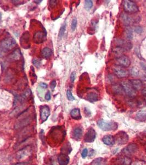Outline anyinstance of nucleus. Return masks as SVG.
<instances>
[{"label":"nucleus","mask_w":146,"mask_h":165,"mask_svg":"<svg viewBox=\"0 0 146 165\" xmlns=\"http://www.w3.org/2000/svg\"><path fill=\"white\" fill-rule=\"evenodd\" d=\"M66 137V130L63 127H54L50 130L48 139L50 142L55 145L62 143Z\"/></svg>","instance_id":"f257e3e1"},{"label":"nucleus","mask_w":146,"mask_h":165,"mask_svg":"<svg viewBox=\"0 0 146 165\" xmlns=\"http://www.w3.org/2000/svg\"><path fill=\"white\" fill-rule=\"evenodd\" d=\"M97 125L100 129L103 131H114L118 128V124L115 122H107L103 119H100L97 122Z\"/></svg>","instance_id":"f03ea898"},{"label":"nucleus","mask_w":146,"mask_h":165,"mask_svg":"<svg viewBox=\"0 0 146 165\" xmlns=\"http://www.w3.org/2000/svg\"><path fill=\"white\" fill-rule=\"evenodd\" d=\"M16 41L13 38H7L2 40L0 44L1 49L3 51H9L16 46Z\"/></svg>","instance_id":"7ed1b4c3"},{"label":"nucleus","mask_w":146,"mask_h":165,"mask_svg":"<svg viewBox=\"0 0 146 165\" xmlns=\"http://www.w3.org/2000/svg\"><path fill=\"white\" fill-rule=\"evenodd\" d=\"M124 11L129 13H135L139 11L137 4L132 1L125 0L123 2Z\"/></svg>","instance_id":"20e7f679"},{"label":"nucleus","mask_w":146,"mask_h":165,"mask_svg":"<svg viewBox=\"0 0 146 165\" xmlns=\"http://www.w3.org/2000/svg\"><path fill=\"white\" fill-rule=\"evenodd\" d=\"M121 85L124 89V93L126 94L128 96L134 97L137 94V91L133 88L129 81L122 82Z\"/></svg>","instance_id":"39448f33"},{"label":"nucleus","mask_w":146,"mask_h":165,"mask_svg":"<svg viewBox=\"0 0 146 165\" xmlns=\"http://www.w3.org/2000/svg\"><path fill=\"white\" fill-rule=\"evenodd\" d=\"M113 73L118 78H126L129 75V72L120 66H116L113 68Z\"/></svg>","instance_id":"423d86ee"},{"label":"nucleus","mask_w":146,"mask_h":165,"mask_svg":"<svg viewBox=\"0 0 146 165\" xmlns=\"http://www.w3.org/2000/svg\"><path fill=\"white\" fill-rule=\"evenodd\" d=\"M114 139L115 141L117 144L120 145H124L129 141V137L125 132L120 131L116 135Z\"/></svg>","instance_id":"0eeeda50"},{"label":"nucleus","mask_w":146,"mask_h":165,"mask_svg":"<svg viewBox=\"0 0 146 165\" xmlns=\"http://www.w3.org/2000/svg\"><path fill=\"white\" fill-rule=\"evenodd\" d=\"M31 152V148L30 146H27L24 148H22L20 151L17 152L16 157L18 160H23L25 157L29 156Z\"/></svg>","instance_id":"6e6552de"},{"label":"nucleus","mask_w":146,"mask_h":165,"mask_svg":"<svg viewBox=\"0 0 146 165\" xmlns=\"http://www.w3.org/2000/svg\"><path fill=\"white\" fill-rule=\"evenodd\" d=\"M96 137V133L94 129L92 128H90L85 135L84 141L86 143H93L95 140Z\"/></svg>","instance_id":"1a4fd4ad"},{"label":"nucleus","mask_w":146,"mask_h":165,"mask_svg":"<svg viewBox=\"0 0 146 165\" xmlns=\"http://www.w3.org/2000/svg\"><path fill=\"white\" fill-rule=\"evenodd\" d=\"M117 62L119 65L123 68L129 67L131 64V61L130 58L126 55H123L117 58Z\"/></svg>","instance_id":"9d476101"},{"label":"nucleus","mask_w":146,"mask_h":165,"mask_svg":"<svg viewBox=\"0 0 146 165\" xmlns=\"http://www.w3.org/2000/svg\"><path fill=\"white\" fill-rule=\"evenodd\" d=\"M46 38V33L40 31L36 32L34 35V41L36 44H41Z\"/></svg>","instance_id":"9b49d317"},{"label":"nucleus","mask_w":146,"mask_h":165,"mask_svg":"<svg viewBox=\"0 0 146 165\" xmlns=\"http://www.w3.org/2000/svg\"><path fill=\"white\" fill-rule=\"evenodd\" d=\"M50 108L47 106H42L40 107V117L42 121L45 122L50 116Z\"/></svg>","instance_id":"f8f14e48"},{"label":"nucleus","mask_w":146,"mask_h":165,"mask_svg":"<svg viewBox=\"0 0 146 165\" xmlns=\"http://www.w3.org/2000/svg\"><path fill=\"white\" fill-rule=\"evenodd\" d=\"M29 39H30V34L28 31L25 32L23 34L22 36L20 38V44L25 49H28L30 46L29 44Z\"/></svg>","instance_id":"ddd939ff"},{"label":"nucleus","mask_w":146,"mask_h":165,"mask_svg":"<svg viewBox=\"0 0 146 165\" xmlns=\"http://www.w3.org/2000/svg\"><path fill=\"white\" fill-rule=\"evenodd\" d=\"M137 150V146L134 144H130L123 150V152L126 155H130L135 153Z\"/></svg>","instance_id":"4468645a"},{"label":"nucleus","mask_w":146,"mask_h":165,"mask_svg":"<svg viewBox=\"0 0 146 165\" xmlns=\"http://www.w3.org/2000/svg\"><path fill=\"white\" fill-rule=\"evenodd\" d=\"M116 42L118 44L117 46L122 47L126 50H130L132 48V44L129 41H126L122 39H118L116 40Z\"/></svg>","instance_id":"2eb2a0df"},{"label":"nucleus","mask_w":146,"mask_h":165,"mask_svg":"<svg viewBox=\"0 0 146 165\" xmlns=\"http://www.w3.org/2000/svg\"><path fill=\"white\" fill-rule=\"evenodd\" d=\"M83 129L80 127H76L73 133V137L77 140H80L83 137Z\"/></svg>","instance_id":"dca6fc26"},{"label":"nucleus","mask_w":146,"mask_h":165,"mask_svg":"<svg viewBox=\"0 0 146 165\" xmlns=\"http://www.w3.org/2000/svg\"><path fill=\"white\" fill-rule=\"evenodd\" d=\"M131 85L136 91L141 90L143 86V83L140 79H131L129 81Z\"/></svg>","instance_id":"f3484780"},{"label":"nucleus","mask_w":146,"mask_h":165,"mask_svg":"<svg viewBox=\"0 0 146 165\" xmlns=\"http://www.w3.org/2000/svg\"><path fill=\"white\" fill-rule=\"evenodd\" d=\"M70 159L68 155L61 154L58 157V162L59 165H67L69 163Z\"/></svg>","instance_id":"a211bd4d"},{"label":"nucleus","mask_w":146,"mask_h":165,"mask_svg":"<svg viewBox=\"0 0 146 165\" xmlns=\"http://www.w3.org/2000/svg\"><path fill=\"white\" fill-rule=\"evenodd\" d=\"M102 141L107 145H112L116 143L115 139L112 135H106L102 138Z\"/></svg>","instance_id":"6ab92c4d"},{"label":"nucleus","mask_w":146,"mask_h":165,"mask_svg":"<svg viewBox=\"0 0 146 165\" xmlns=\"http://www.w3.org/2000/svg\"><path fill=\"white\" fill-rule=\"evenodd\" d=\"M21 57H22V53L20 52V50L17 49L9 55V60L11 61L19 60Z\"/></svg>","instance_id":"aec40b11"},{"label":"nucleus","mask_w":146,"mask_h":165,"mask_svg":"<svg viewBox=\"0 0 146 165\" xmlns=\"http://www.w3.org/2000/svg\"><path fill=\"white\" fill-rule=\"evenodd\" d=\"M126 51V50L122 47L116 46L113 49L112 52L114 56H116V57L118 58L121 56L124 55V53Z\"/></svg>","instance_id":"412c9836"},{"label":"nucleus","mask_w":146,"mask_h":165,"mask_svg":"<svg viewBox=\"0 0 146 165\" xmlns=\"http://www.w3.org/2000/svg\"><path fill=\"white\" fill-rule=\"evenodd\" d=\"M120 18H121V21L124 23V24L126 26H129L133 22L131 17L128 14L124 13L121 14Z\"/></svg>","instance_id":"4be33fe9"},{"label":"nucleus","mask_w":146,"mask_h":165,"mask_svg":"<svg viewBox=\"0 0 146 165\" xmlns=\"http://www.w3.org/2000/svg\"><path fill=\"white\" fill-rule=\"evenodd\" d=\"M72 150V146L69 142L64 144L61 150L62 154H66V155L70 154Z\"/></svg>","instance_id":"5701e85b"},{"label":"nucleus","mask_w":146,"mask_h":165,"mask_svg":"<svg viewBox=\"0 0 146 165\" xmlns=\"http://www.w3.org/2000/svg\"><path fill=\"white\" fill-rule=\"evenodd\" d=\"M137 120L143 122L146 120V110H141L139 111L136 115Z\"/></svg>","instance_id":"b1692460"},{"label":"nucleus","mask_w":146,"mask_h":165,"mask_svg":"<svg viewBox=\"0 0 146 165\" xmlns=\"http://www.w3.org/2000/svg\"><path fill=\"white\" fill-rule=\"evenodd\" d=\"M107 160L102 157H98L94 160L90 165H107Z\"/></svg>","instance_id":"393cba45"},{"label":"nucleus","mask_w":146,"mask_h":165,"mask_svg":"<svg viewBox=\"0 0 146 165\" xmlns=\"http://www.w3.org/2000/svg\"><path fill=\"white\" fill-rule=\"evenodd\" d=\"M70 115L71 117L74 119H80L81 118V113H80V109L79 108H74L70 112Z\"/></svg>","instance_id":"a878e982"},{"label":"nucleus","mask_w":146,"mask_h":165,"mask_svg":"<svg viewBox=\"0 0 146 165\" xmlns=\"http://www.w3.org/2000/svg\"><path fill=\"white\" fill-rule=\"evenodd\" d=\"M112 90L113 93L116 95H121L124 93V89L122 86L118 84L113 85L112 86Z\"/></svg>","instance_id":"bb28decb"},{"label":"nucleus","mask_w":146,"mask_h":165,"mask_svg":"<svg viewBox=\"0 0 146 165\" xmlns=\"http://www.w3.org/2000/svg\"><path fill=\"white\" fill-rule=\"evenodd\" d=\"M42 56L45 58H48L50 57L52 55V50L50 49L48 47H45L44 49L42 50L41 52Z\"/></svg>","instance_id":"cd10ccee"},{"label":"nucleus","mask_w":146,"mask_h":165,"mask_svg":"<svg viewBox=\"0 0 146 165\" xmlns=\"http://www.w3.org/2000/svg\"><path fill=\"white\" fill-rule=\"evenodd\" d=\"M87 98L88 101L91 102L97 101L98 99V95L94 92H91L88 94L87 96Z\"/></svg>","instance_id":"c85d7f7f"},{"label":"nucleus","mask_w":146,"mask_h":165,"mask_svg":"<svg viewBox=\"0 0 146 165\" xmlns=\"http://www.w3.org/2000/svg\"><path fill=\"white\" fill-rule=\"evenodd\" d=\"M120 165H130L131 163V160L129 157H124L119 160Z\"/></svg>","instance_id":"c756f323"},{"label":"nucleus","mask_w":146,"mask_h":165,"mask_svg":"<svg viewBox=\"0 0 146 165\" xmlns=\"http://www.w3.org/2000/svg\"><path fill=\"white\" fill-rule=\"evenodd\" d=\"M125 34H126V37L129 40H131L133 38V32L132 30L130 28L127 27L125 29Z\"/></svg>","instance_id":"7c9ffc66"},{"label":"nucleus","mask_w":146,"mask_h":165,"mask_svg":"<svg viewBox=\"0 0 146 165\" xmlns=\"http://www.w3.org/2000/svg\"><path fill=\"white\" fill-rule=\"evenodd\" d=\"M93 6V2L90 0H86L85 1V8L87 11L91 9Z\"/></svg>","instance_id":"2f4dec72"},{"label":"nucleus","mask_w":146,"mask_h":165,"mask_svg":"<svg viewBox=\"0 0 146 165\" xmlns=\"http://www.w3.org/2000/svg\"><path fill=\"white\" fill-rule=\"evenodd\" d=\"M66 29V24H64L62 27H61L60 30H59V38H62L63 36L64 33H65V31Z\"/></svg>","instance_id":"473e14b6"},{"label":"nucleus","mask_w":146,"mask_h":165,"mask_svg":"<svg viewBox=\"0 0 146 165\" xmlns=\"http://www.w3.org/2000/svg\"><path fill=\"white\" fill-rule=\"evenodd\" d=\"M33 63L34 65L39 68L40 67L42 64V60L40 59H37V58H35L33 60Z\"/></svg>","instance_id":"72a5a7b5"},{"label":"nucleus","mask_w":146,"mask_h":165,"mask_svg":"<svg viewBox=\"0 0 146 165\" xmlns=\"http://www.w3.org/2000/svg\"><path fill=\"white\" fill-rule=\"evenodd\" d=\"M130 74H131L133 76H137L139 74V71H138V69L135 67L132 68L130 70Z\"/></svg>","instance_id":"f704fd0d"},{"label":"nucleus","mask_w":146,"mask_h":165,"mask_svg":"<svg viewBox=\"0 0 146 165\" xmlns=\"http://www.w3.org/2000/svg\"><path fill=\"white\" fill-rule=\"evenodd\" d=\"M66 96H67V97H68V99L69 100H70V101H74V100H75L74 97L73 95L72 91L70 90H68L67 91V92H66Z\"/></svg>","instance_id":"c9c22d12"},{"label":"nucleus","mask_w":146,"mask_h":165,"mask_svg":"<svg viewBox=\"0 0 146 165\" xmlns=\"http://www.w3.org/2000/svg\"><path fill=\"white\" fill-rule=\"evenodd\" d=\"M77 19L76 18H74L72 22V26H71L72 30L73 31H74L77 28Z\"/></svg>","instance_id":"e433bc0d"},{"label":"nucleus","mask_w":146,"mask_h":165,"mask_svg":"<svg viewBox=\"0 0 146 165\" xmlns=\"http://www.w3.org/2000/svg\"><path fill=\"white\" fill-rule=\"evenodd\" d=\"M87 155H88V150L87 148H84L81 152V156L83 157V158L85 159L87 157Z\"/></svg>","instance_id":"4c0bfd02"},{"label":"nucleus","mask_w":146,"mask_h":165,"mask_svg":"<svg viewBox=\"0 0 146 165\" xmlns=\"http://www.w3.org/2000/svg\"><path fill=\"white\" fill-rule=\"evenodd\" d=\"M135 31L137 34H141V33H142L143 29L140 26H137V27H136L135 28Z\"/></svg>","instance_id":"58836bf2"},{"label":"nucleus","mask_w":146,"mask_h":165,"mask_svg":"<svg viewBox=\"0 0 146 165\" xmlns=\"http://www.w3.org/2000/svg\"><path fill=\"white\" fill-rule=\"evenodd\" d=\"M56 84H57V83H56L55 80H53V81H52V82H51L50 87L51 88L52 90H54V89H55V86H56Z\"/></svg>","instance_id":"ea45409f"},{"label":"nucleus","mask_w":146,"mask_h":165,"mask_svg":"<svg viewBox=\"0 0 146 165\" xmlns=\"http://www.w3.org/2000/svg\"><path fill=\"white\" fill-rule=\"evenodd\" d=\"M75 78H76V73H75V72H72L71 75H70V80H71V82H74Z\"/></svg>","instance_id":"a19ab883"},{"label":"nucleus","mask_w":146,"mask_h":165,"mask_svg":"<svg viewBox=\"0 0 146 165\" xmlns=\"http://www.w3.org/2000/svg\"><path fill=\"white\" fill-rule=\"evenodd\" d=\"M51 98V94H50V91H48L47 94H46V95H45V99H46V100L49 101V100H50Z\"/></svg>","instance_id":"79ce46f5"},{"label":"nucleus","mask_w":146,"mask_h":165,"mask_svg":"<svg viewBox=\"0 0 146 165\" xmlns=\"http://www.w3.org/2000/svg\"><path fill=\"white\" fill-rule=\"evenodd\" d=\"M50 7H51L55 6L57 3V1H50Z\"/></svg>","instance_id":"37998d69"},{"label":"nucleus","mask_w":146,"mask_h":165,"mask_svg":"<svg viewBox=\"0 0 146 165\" xmlns=\"http://www.w3.org/2000/svg\"><path fill=\"white\" fill-rule=\"evenodd\" d=\"M29 163L28 162H18L12 165H29Z\"/></svg>","instance_id":"c03bdc74"},{"label":"nucleus","mask_w":146,"mask_h":165,"mask_svg":"<svg viewBox=\"0 0 146 165\" xmlns=\"http://www.w3.org/2000/svg\"><path fill=\"white\" fill-rule=\"evenodd\" d=\"M141 67H142V68L143 69L144 71L146 73V64H145L143 62H141L140 63Z\"/></svg>","instance_id":"a18cd8bd"},{"label":"nucleus","mask_w":146,"mask_h":165,"mask_svg":"<svg viewBox=\"0 0 146 165\" xmlns=\"http://www.w3.org/2000/svg\"><path fill=\"white\" fill-rule=\"evenodd\" d=\"M39 86H40V87H41L42 88H44V89H46V88H47V84H45V83H44V82H41V83H40Z\"/></svg>","instance_id":"49530a36"},{"label":"nucleus","mask_w":146,"mask_h":165,"mask_svg":"<svg viewBox=\"0 0 146 165\" xmlns=\"http://www.w3.org/2000/svg\"><path fill=\"white\" fill-rule=\"evenodd\" d=\"M142 94H143V96L146 97V87L143 88V89L142 90Z\"/></svg>","instance_id":"de8ad7c7"},{"label":"nucleus","mask_w":146,"mask_h":165,"mask_svg":"<svg viewBox=\"0 0 146 165\" xmlns=\"http://www.w3.org/2000/svg\"><path fill=\"white\" fill-rule=\"evenodd\" d=\"M94 149H91L90 150V151L89 152V156H92L94 155Z\"/></svg>","instance_id":"09e8293b"},{"label":"nucleus","mask_w":146,"mask_h":165,"mask_svg":"<svg viewBox=\"0 0 146 165\" xmlns=\"http://www.w3.org/2000/svg\"><path fill=\"white\" fill-rule=\"evenodd\" d=\"M42 1L41 0V1H34V2L36 3H37V4H39V3H40Z\"/></svg>","instance_id":"8fccbe9b"},{"label":"nucleus","mask_w":146,"mask_h":165,"mask_svg":"<svg viewBox=\"0 0 146 165\" xmlns=\"http://www.w3.org/2000/svg\"><path fill=\"white\" fill-rule=\"evenodd\" d=\"M1 18H2V14L0 12V20H1Z\"/></svg>","instance_id":"3c124183"}]
</instances>
